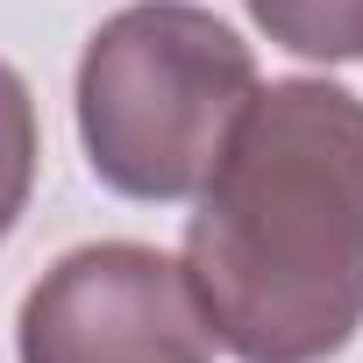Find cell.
<instances>
[{"mask_svg": "<svg viewBox=\"0 0 363 363\" xmlns=\"http://www.w3.org/2000/svg\"><path fill=\"white\" fill-rule=\"evenodd\" d=\"M186 221V278L235 363H328L363 328V100L271 79Z\"/></svg>", "mask_w": 363, "mask_h": 363, "instance_id": "cell-1", "label": "cell"}, {"mask_svg": "<svg viewBox=\"0 0 363 363\" xmlns=\"http://www.w3.org/2000/svg\"><path fill=\"white\" fill-rule=\"evenodd\" d=\"M257 93L250 43L200 0H128L79 57V143L107 193L193 200Z\"/></svg>", "mask_w": 363, "mask_h": 363, "instance_id": "cell-2", "label": "cell"}, {"mask_svg": "<svg viewBox=\"0 0 363 363\" xmlns=\"http://www.w3.org/2000/svg\"><path fill=\"white\" fill-rule=\"evenodd\" d=\"M214 328L178 257L150 242L65 250L22 299V363H214Z\"/></svg>", "mask_w": 363, "mask_h": 363, "instance_id": "cell-3", "label": "cell"}, {"mask_svg": "<svg viewBox=\"0 0 363 363\" xmlns=\"http://www.w3.org/2000/svg\"><path fill=\"white\" fill-rule=\"evenodd\" d=\"M250 22L313 65H356L363 57V0H242Z\"/></svg>", "mask_w": 363, "mask_h": 363, "instance_id": "cell-4", "label": "cell"}, {"mask_svg": "<svg viewBox=\"0 0 363 363\" xmlns=\"http://www.w3.org/2000/svg\"><path fill=\"white\" fill-rule=\"evenodd\" d=\"M36 157H43V135H36V100H29V79L0 57V242L15 235V221L29 214V193H36Z\"/></svg>", "mask_w": 363, "mask_h": 363, "instance_id": "cell-5", "label": "cell"}]
</instances>
